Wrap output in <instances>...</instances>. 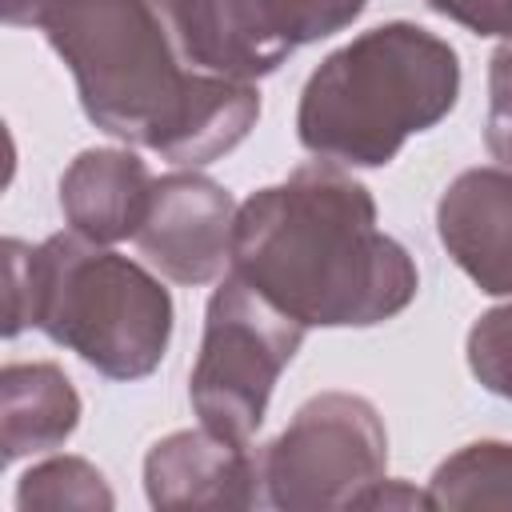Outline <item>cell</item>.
Instances as JSON below:
<instances>
[{"label": "cell", "mask_w": 512, "mask_h": 512, "mask_svg": "<svg viewBox=\"0 0 512 512\" xmlns=\"http://www.w3.org/2000/svg\"><path fill=\"white\" fill-rule=\"evenodd\" d=\"M40 28L68 64L84 116L180 168L228 156L260 120L256 84L200 72L164 0H52Z\"/></svg>", "instance_id": "cell-1"}, {"label": "cell", "mask_w": 512, "mask_h": 512, "mask_svg": "<svg viewBox=\"0 0 512 512\" xmlns=\"http://www.w3.org/2000/svg\"><path fill=\"white\" fill-rule=\"evenodd\" d=\"M232 272L304 328H372L420 288L416 260L380 232L376 200L348 168L312 160L236 208Z\"/></svg>", "instance_id": "cell-2"}, {"label": "cell", "mask_w": 512, "mask_h": 512, "mask_svg": "<svg viewBox=\"0 0 512 512\" xmlns=\"http://www.w3.org/2000/svg\"><path fill=\"white\" fill-rule=\"evenodd\" d=\"M4 336L40 328L108 380H144L172 340V296L144 264L80 232L4 240Z\"/></svg>", "instance_id": "cell-3"}, {"label": "cell", "mask_w": 512, "mask_h": 512, "mask_svg": "<svg viewBox=\"0 0 512 512\" xmlns=\"http://www.w3.org/2000/svg\"><path fill=\"white\" fill-rule=\"evenodd\" d=\"M460 100V56L412 20L376 24L328 52L296 104L304 152L340 168H384Z\"/></svg>", "instance_id": "cell-4"}, {"label": "cell", "mask_w": 512, "mask_h": 512, "mask_svg": "<svg viewBox=\"0 0 512 512\" xmlns=\"http://www.w3.org/2000/svg\"><path fill=\"white\" fill-rule=\"evenodd\" d=\"M304 324L280 312L248 280L228 272L204 308V336L188 376V400L204 428L252 440L280 372L304 344Z\"/></svg>", "instance_id": "cell-5"}, {"label": "cell", "mask_w": 512, "mask_h": 512, "mask_svg": "<svg viewBox=\"0 0 512 512\" xmlns=\"http://www.w3.org/2000/svg\"><path fill=\"white\" fill-rule=\"evenodd\" d=\"M264 504L280 512L360 508L364 492L388 476V432L372 400L356 392H316L284 432L256 448Z\"/></svg>", "instance_id": "cell-6"}, {"label": "cell", "mask_w": 512, "mask_h": 512, "mask_svg": "<svg viewBox=\"0 0 512 512\" xmlns=\"http://www.w3.org/2000/svg\"><path fill=\"white\" fill-rule=\"evenodd\" d=\"M164 8L200 72L256 84L296 48L344 32L368 0H164Z\"/></svg>", "instance_id": "cell-7"}, {"label": "cell", "mask_w": 512, "mask_h": 512, "mask_svg": "<svg viewBox=\"0 0 512 512\" xmlns=\"http://www.w3.org/2000/svg\"><path fill=\"white\" fill-rule=\"evenodd\" d=\"M236 200L196 168H176L152 184L148 212L132 236L144 260L172 284H212L232 268Z\"/></svg>", "instance_id": "cell-8"}, {"label": "cell", "mask_w": 512, "mask_h": 512, "mask_svg": "<svg viewBox=\"0 0 512 512\" xmlns=\"http://www.w3.org/2000/svg\"><path fill=\"white\" fill-rule=\"evenodd\" d=\"M144 492L152 508H256L264 500L256 452L212 428L160 436L144 456Z\"/></svg>", "instance_id": "cell-9"}, {"label": "cell", "mask_w": 512, "mask_h": 512, "mask_svg": "<svg viewBox=\"0 0 512 512\" xmlns=\"http://www.w3.org/2000/svg\"><path fill=\"white\" fill-rule=\"evenodd\" d=\"M436 236L484 296H512V172L464 168L440 192Z\"/></svg>", "instance_id": "cell-10"}, {"label": "cell", "mask_w": 512, "mask_h": 512, "mask_svg": "<svg viewBox=\"0 0 512 512\" xmlns=\"http://www.w3.org/2000/svg\"><path fill=\"white\" fill-rule=\"evenodd\" d=\"M156 176L128 148H84L60 176V212L72 232L120 244L140 232Z\"/></svg>", "instance_id": "cell-11"}, {"label": "cell", "mask_w": 512, "mask_h": 512, "mask_svg": "<svg viewBox=\"0 0 512 512\" xmlns=\"http://www.w3.org/2000/svg\"><path fill=\"white\" fill-rule=\"evenodd\" d=\"M80 424V392L52 360H16L0 368V456L16 464L60 448Z\"/></svg>", "instance_id": "cell-12"}, {"label": "cell", "mask_w": 512, "mask_h": 512, "mask_svg": "<svg viewBox=\"0 0 512 512\" xmlns=\"http://www.w3.org/2000/svg\"><path fill=\"white\" fill-rule=\"evenodd\" d=\"M432 508H512V444L472 440L444 456L428 480Z\"/></svg>", "instance_id": "cell-13"}, {"label": "cell", "mask_w": 512, "mask_h": 512, "mask_svg": "<svg viewBox=\"0 0 512 512\" xmlns=\"http://www.w3.org/2000/svg\"><path fill=\"white\" fill-rule=\"evenodd\" d=\"M16 508H84V512H108L116 508V496L104 480V472L84 456H48L32 464L16 484Z\"/></svg>", "instance_id": "cell-14"}, {"label": "cell", "mask_w": 512, "mask_h": 512, "mask_svg": "<svg viewBox=\"0 0 512 512\" xmlns=\"http://www.w3.org/2000/svg\"><path fill=\"white\" fill-rule=\"evenodd\" d=\"M464 356L480 388H488L500 400H512V300L500 308H488L468 328Z\"/></svg>", "instance_id": "cell-15"}, {"label": "cell", "mask_w": 512, "mask_h": 512, "mask_svg": "<svg viewBox=\"0 0 512 512\" xmlns=\"http://www.w3.org/2000/svg\"><path fill=\"white\" fill-rule=\"evenodd\" d=\"M484 144L500 168L512 172V44H500L488 60V124Z\"/></svg>", "instance_id": "cell-16"}, {"label": "cell", "mask_w": 512, "mask_h": 512, "mask_svg": "<svg viewBox=\"0 0 512 512\" xmlns=\"http://www.w3.org/2000/svg\"><path fill=\"white\" fill-rule=\"evenodd\" d=\"M360 508H432V504H428V488L416 492L412 484H404V480H388V476H384L376 488L364 492Z\"/></svg>", "instance_id": "cell-17"}, {"label": "cell", "mask_w": 512, "mask_h": 512, "mask_svg": "<svg viewBox=\"0 0 512 512\" xmlns=\"http://www.w3.org/2000/svg\"><path fill=\"white\" fill-rule=\"evenodd\" d=\"M52 0H4V24L12 28H28V24H40L44 8Z\"/></svg>", "instance_id": "cell-18"}]
</instances>
